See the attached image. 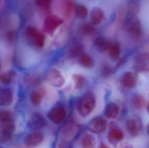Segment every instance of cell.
I'll return each instance as SVG.
<instances>
[{
    "mask_svg": "<svg viewBox=\"0 0 149 148\" xmlns=\"http://www.w3.org/2000/svg\"><path fill=\"white\" fill-rule=\"evenodd\" d=\"M96 99L93 94L87 93L80 97L77 103V110L83 117L90 115L95 107Z\"/></svg>",
    "mask_w": 149,
    "mask_h": 148,
    "instance_id": "obj_1",
    "label": "cell"
},
{
    "mask_svg": "<svg viewBox=\"0 0 149 148\" xmlns=\"http://www.w3.org/2000/svg\"><path fill=\"white\" fill-rule=\"evenodd\" d=\"M124 30L134 38H138L142 34L141 22L135 16L130 15L123 24Z\"/></svg>",
    "mask_w": 149,
    "mask_h": 148,
    "instance_id": "obj_2",
    "label": "cell"
},
{
    "mask_svg": "<svg viewBox=\"0 0 149 148\" xmlns=\"http://www.w3.org/2000/svg\"><path fill=\"white\" fill-rule=\"evenodd\" d=\"M45 81L50 85L58 88L63 87L65 83L61 72L55 68L50 69L48 70L45 76Z\"/></svg>",
    "mask_w": 149,
    "mask_h": 148,
    "instance_id": "obj_3",
    "label": "cell"
},
{
    "mask_svg": "<svg viewBox=\"0 0 149 148\" xmlns=\"http://www.w3.org/2000/svg\"><path fill=\"white\" fill-rule=\"evenodd\" d=\"M63 23V20L56 15H50L45 18L44 23L45 30L49 34L53 32Z\"/></svg>",
    "mask_w": 149,
    "mask_h": 148,
    "instance_id": "obj_4",
    "label": "cell"
},
{
    "mask_svg": "<svg viewBox=\"0 0 149 148\" xmlns=\"http://www.w3.org/2000/svg\"><path fill=\"white\" fill-rule=\"evenodd\" d=\"M66 117V112L62 107H56L52 109L48 114L50 120L55 124L59 125L63 123Z\"/></svg>",
    "mask_w": 149,
    "mask_h": 148,
    "instance_id": "obj_5",
    "label": "cell"
},
{
    "mask_svg": "<svg viewBox=\"0 0 149 148\" xmlns=\"http://www.w3.org/2000/svg\"><path fill=\"white\" fill-rule=\"evenodd\" d=\"M107 122L104 118L101 117L94 118L89 123L88 129L93 134H100L107 129Z\"/></svg>",
    "mask_w": 149,
    "mask_h": 148,
    "instance_id": "obj_6",
    "label": "cell"
},
{
    "mask_svg": "<svg viewBox=\"0 0 149 148\" xmlns=\"http://www.w3.org/2000/svg\"><path fill=\"white\" fill-rule=\"evenodd\" d=\"M134 67L140 72H149V54L142 53L137 56L135 62Z\"/></svg>",
    "mask_w": 149,
    "mask_h": 148,
    "instance_id": "obj_7",
    "label": "cell"
},
{
    "mask_svg": "<svg viewBox=\"0 0 149 148\" xmlns=\"http://www.w3.org/2000/svg\"><path fill=\"white\" fill-rule=\"evenodd\" d=\"M44 135L42 133L35 131L29 134L24 139L25 145L29 147H37L42 143L44 141Z\"/></svg>",
    "mask_w": 149,
    "mask_h": 148,
    "instance_id": "obj_8",
    "label": "cell"
},
{
    "mask_svg": "<svg viewBox=\"0 0 149 148\" xmlns=\"http://www.w3.org/2000/svg\"><path fill=\"white\" fill-rule=\"evenodd\" d=\"M128 131L133 136L138 135L141 131L143 123L141 120L137 117H133L128 120L126 123Z\"/></svg>",
    "mask_w": 149,
    "mask_h": 148,
    "instance_id": "obj_9",
    "label": "cell"
},
{
    "mask_svg": "<svg viewBox=\"0 0 149 148\" xmlns=\"http://www.w3.org/2000/svg\"><path fill=\"white\" fill-rule=\"evenodd\" d=\"M137 74L130 71L124 73L120 80L122 86L127 89L134 88L137 84Z\"/></svg>",
    "mask_w": 149,
    "mask_h": 148,
    "instance_id": "obj_10",
    "label": "cell"
},
{
    "mask_svg": "<svg viewBox=\"0 0 149 148\" xmlns=\"http://www.w3.org/2000/svg\"><path fill=\"white\" fill-rule=\"evenodd\" d=\"M46 124L44 117L38 113H35L31 116L28 125L31 129L38 130L44 127Z\"/></svg>",
    "mask_w": 149,
    "mask_h": 148,
    "instance_id": "obj_11",
    "label": "cell"
},
{
    "mask_svg": "<svg viewBox=\"0 0 149 148\" xmlns=\"http://www.w3.org/2000/svg\"><path fill=\"white\" fill-rule=\"evenodd\" d=\"M13 91L8 87L0 88V106L8 107L12 103Z\"/></svg>",
    "mask_w": 149,
    "mask_h": 148,
    "instance_id": "obj_12",
    "label": "cell"
},
{
    "mask_svg": "<svg viewBox=\"0 0 149 148\" xmlns=\"http://www.w3.org/2000/svg\"><path fill=\"white\" fill-rule=\"evenodd\" d=\"M119 113V106L114 103H110L108 104L104 110V115L109 119H116Z\"/></svg>",
    "mask_w": 149,
    "mask_h": 148,
    "instance_id": "obj_13",
    "label": "cell"
},
{
    "mask_svg": "<svg viewBox=\"0 0 149 148\" xmlns=\"http://www.w3.org/2000/svg\"><path fill=\"white\" fill-rule=\"evenodd\" d=\"M104 17L103 10L100 8L95 7L93 8L90 13V21L94 25L100 24Z\"/></svg>",
    "mask_w": 149,
    "mask_h": 148,
    "instance_id": "obj_14",
    "label": "cell"
},
{
    "mask_svg": "<svg viewBox=\"0 0 149 148\" xmlns=\"http://www.w3.org/2000/svg\"><path fill=\"white\" fill-rule=\"evenodd\" d=\"M112 42L104 36H98L95 40V48L100 52H104L108 50Z\"/></svg>",
    "mask_w": 149,
    "mask_h": 148,
    "instance_id": "obj_15",
    "label": "cell"
},
{
    "mask_svg": "<svg viewBox=\"0 0 149 148\" xmlns=\"http://www.w3.org/2000/svg\"><path fill=\"white\" fill-rule=\"evenodd\" d=\"M108 50L111 59L113 60H118L120 56V44L118 41L112 42Z\"/></svg>",
    "mask_w": 149,
    "mask_h": 148,
    "instance_id": "obj_16",
    "label": "cell"
},
{
    "mask_svg": "<svg viewBox=\"0 0 149 148\" xmlns=\"http://www.w3.org/2000/svg\"><path fill=\"white\" fill-rule=\"evenodd\" d=\"M124 135L122 131L118 128L113 129L109 131L108 138L109 141L112 143H117L122 140Z\"/></svg>",
    "mask_w": 149,
    "mask_h": 148,
    "instance_id": "obj_17",
    "label": "cell"
},
{
    "mask_svg": "<svg viewBox=\"0 0 149 148\" xmlns=\"http://www.w3.org/2000/svg\"><path fill=\"white\" fill-rule=\"evenodd\" d=\"M79 63L82 67L86 69H92L95 65L94 60L87 54H83L80 56Z\"/></svg>",
    "mask_w": 149,
    "mask_h": 148,
    "instance_id": "obj_18",
    "label": "cell"
},
{
    "mask_svg": "<svg viewBox=\"0 0 149 148\" xmlns=\"http://www.w3.org/2000/svg\"><path fill=\"white\" fill-rule=\"evenodd\" d=\"M132 106L136 109H140L145 107L146 104V100L143 96L135 94L131 99Z\"/></svg>",
    "mask_w": 149,
    "mask_h": 148,
    "instance_id": "obj_19",
    "label": "cell"
},
{
    "mask_svg": "<svg viewBox=\"0 0 149 148\" xmlns=\"http://www.w3.org/2000/svg\"><path fill=\"white\" fill-rule=\"evenodd\" d=\"M84 49V46L81 43H75L69 50V56L73 59L80 57L83 54Z\"/></svg>",
    "mask_w": 149,
    "mask_h": 148,
    "instance_id": "obj_20",
    "label": "cell"
},
{
    "mask_svg": "<svg viewBox=\"0 0 149 148\" xmlns=\"http://www.w3.org/2000/svg\"><path fill=\"white\" fill-rule=\"evenodd\" d=\"M15 129L14 120H8L0 123V130L12 134Z\"/></svg>",
    "mask_w": 149,
    "mask_h": 148,
    "instance_id": "obj_21",
    "label": "cell"
},
{
    "mask_svg": "<svg viewBox=\"0 0 149 148\" xmlns=\"http://www.w3.org/2000/svg\"><path fill=\"white\" fill-rule=\"evenodd\" d=\"M74 87L77 89H82L87 83V80L82 75L75 74L72 76Z\"/></svg>",
    "mask_w": 149,
    "mask_h": 148,
    "instance_id": "obj_22",
    "label": "cell"
},
{
    "mask_svg": "<svg viewBox=\"0 0 149 148\" xmlns=\"http://www.w3.org/2000/svg\"><path fill=\"white\" fill-rule=\"evenodd\" d=\"M17 74L14 70H9L2 75L0 80L1 82L4 85H8L12 82L16 76Z\"/></svg>",
    "mask_w": 149,
    "mask_h": 148,
    "instance_id": "obj_23",
    "label": "cell"
},
{
    "mask_svg": "<svg viewBox=\"0 0 149 148\" xmlns=\"http://www.w3.org/2000/svg\"><path fill=\"white\" fill-rule=\"evenodd\" d=\"M81 143L83 148H94L95 144V138L93 135L90 134H86L82 138Z\"/></svg>",
    "mask_w": 149,
    "mask_h": 148,
    "instance_id": "obj_24",
    "label": "cell"
},
{
    "mask_svg": "<svg viewBox=\"0 0 149 148\" xmlns=\"http://www.w3.org/2000/svg\"><path fill=\"white\" fill-rule=\"evenodd\" d=\"M45 40V37L44 34L40 31H38L33 38L31 43L34 44L36 47L42 48L44 46Z\"/></svg>",
    "mask_w": 149,
    "mask_h": 148,
    "instance_id": "obj_25",
    "label": "cell"
},
{
    "mask_svg": "<svg viewBox=\"0 0 149 148\" xmlns=\"http://www.w3.org/2000/svg\"><path fill=\"white\" fill-rule=\"evenodd\" d=\"M74 12L76 16L80 19H85L88 14L87 8L83 4L76 5L74 9Z\"/></svg>",
    "mask_w": 149,
    "mask_h": 148,
    "instance_id": "obj_26",
    "label": "cell"
},
{
    "mask_svg": "<svg viewBox=\"0 0 149 148\" xmlns=\"http://www.w3.org/2000/svg\"><path fill=\"white\" fill-rule=\"evenodd\" d=\"M44 91L43 90L38 92H32L31 94V101L32 103L34 105H38L41 103L42 99L43 96H44Z\"/></svg>",
    "mask_w": 149,
    "mask_h": 148,
    "instance_id": "obj_27",
    "label": "cell"
},
{
    "mask_svg": "<svg viewBox=\"0 0 149 148\" xmlns=\"http://www.w3.org/2000/svg\"><path fill=\"white\" fill-rule=\"evenodd\" d=\"M140 3L136 0H132L128 4V11L130 15L135 16L140 10Z\"/></svg>",
    "mask_w": 149,
    "mask_h": 148,
    "instance_id": "obj_28",
    "label": "cell"
},
{
    "mask_svg": "<svg viewBox=\"0 0 149 148\" xmlns=\"http://www.w3.org/2000/svg\"><path fill=\"white\" fill-rule=\"evenodd\" d=\"M38 30L36 27L33 26H29L26 28L25 31V35L28 41L31 42L33 38L38 33Z\"/></svg>",
    "mask_w": 149,
    "mask_h": 148,
    "instance_id": "obj_29",
    "label": "cell"
},
{
    "mask_svg": "<svg viewBox=\"0 0 149 148\" xmlns=\"http://www.w3.org/2000/svg\"><path fill=\"white\" fill-rule=\"evenodd\" d=\"M81 31L85 34L90 35L95 32V27L92 23H84L81 27Z\"/></svg>",
    "mask_w": 149,
    "mask_h": 148,
    "instance_id": "obj_30",
    "label": "cell"
},
{
    "mask_svg": "<svg viewBox=\"0 0 149 148\" xmlns=\"http://www.w3.org/2000/svg\"><path fill=\"white\" fill-rule=\"evenodd\" d=\"M53 0H35L36 5L45 10H49Z\"/></svg>",
    "mask_w": 149,
    "mask_h": 148,
    "instance_id": "obj_31",
    "label": "cell"
},
{
    "mask_svg": "<svg viewBox=\"0 0 149 148\" xmlns=\"http://www.w3.org/2000/svg\"><path fill=\"white\" fill-rule=\"evenodd\" d=\"M13 119L12 114L6 110H0V123Z\"/></svg>",
    "mask_w": 149,
    "mask_h": 148,
    "instance_id": "obj_32",
    "label": "cell"
},
{
    "mask_svg": "<svg viewBox=\"0 0 149 148\" xmlns=\"http://www.w3.org/2000/svg\"><path fill=\"white\" fill-rule=\"evenodd\" d=\"M11 135L12 134L0 130V142L4 143L8 141L11 138Z\"/></svg>",
    "mask_w": 149,
    "mask_h": 148,
    "instance_id": "obj_33",
    "label": "cell"
},
{
    "mask_svg": "<svg viewBox=\"0 0 149 148\" xmlns=\"http://www.w3.org/2000/svg\"><path fill=\"white\" fill-rule=\"evenodd\" d=\"M147 111H148V113L149 114V103L148 104V107H147Z\"/></svg>",
    "mask_w": 149,
    "mask_h": 148,
    "instance_id": "obj_34",
    "label": "cell"
},
{
    "mask_svg": "<svg viewBox=\"0 0 149 148\" xmlns=\"http://www.w3.org/2000/svg\"><path fill=\"white\" fill-rule=\"evenodd\" d=\"M148 133L149 134V124H148Z\"/></svg>",
    "mask_w": 149,
    "mask_h": 148,
    "instance_id": "obj_35",
    "label": "cell"
},
{
    "mask_svg": "<svg viewBox=\"0 0 149 148\" xmlns=\"http://www.w3.org/2000/svg\"><path fill=\"white\" fill-rule=\"evenodd\" d=\"M1 65H0V70H1Z\"/></svg>",
    "mask_w": 149,
    "mask_h": 148,
    "instance_id": "obj_36",
    "label": "cell"
}]
</instances>
